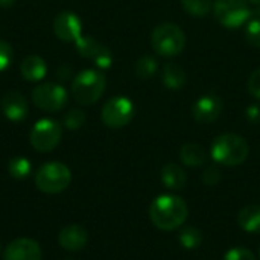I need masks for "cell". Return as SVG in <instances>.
<instances>
[{"label":"cell","mask_w":260,"mask_h":260,"mask_svg":"<svg viewBox=\"0 0 260 260\" xmlns=\"http://www.w3.org/2000/svg\"><path fill=\"white\" fill-rule=\"evenodd\" d=\"M189 216V209L186 201L172 193L157 197L149 207L151 222L163 232H172L181 227Z\"/></svg>","instance_id":"1"},{"label":"cell","mask_w":260,"mask_h":260,"mask_svg":"<svg viewBox=\"0 0 260 260\" xmlns=\"http://www.w3.org/2000/svg\"><path fill=\"white\" fill-rule=\"evenodd\" d=\"M210 154H212V158L218 165L239 166L248 158L250 146L245 142V139H242L241 136L227 133V134L218 136L213 140Z\"/></svg>","instance_id":"2"},{"label":"cell","mask_w":260,"mask_h":260,"mask_svg":"<svg viewBox=\"0 0 260 260\" xmlns=\"http://www.w3.org/2000/svg\"><path fill=\"white\" fill-rule=\"evenodd\" d=\"M107 87V78L102 72L87 69L79 72L72 82V96L81 105L96 104Z\"/></svg>","instance_id":"3"},{"label":"cell","mask_w":260,"mask_h":260,"mask_svg":"<svg viewBox=\"0 0 260 260\" xmlns=\"http://www.w3.org/2000/svg\"><path fill=\"white\" fill-rule=\"evenodd\" d=\"M72 181L70 169L59 161H49L38 168L35 174V184L43 193L55 195L64 192Z\"/></svg>","instance_id":"4"},{"label":"cell","mask_w":260,"mask_h":260,"mask_svg":"<svg viewBox=\"0 0 260 260\" xmlns=\"http://www.w3.org/2000/svg\"><path fill=\"white\" fill-rule=\"evenodd\" d=\"M152 49L161 56H175L186 46V35L174 23H161L155 26L151 35Z\"/></svg>","instance_id":"5"},{"label":"cell","mask_w":260,"mask_h":260,"mask_svg":"<svg viewBox=\"0 0 260 260\" xmlns=\"http://www.w3.org/2000/svg\"><path fill=\"white\" fill-rule=\"evenodd\" d=\"M213 14L216 20L229 29H236L251 18L247 0H215Z\"/></svg>","instance_id":"6"},{"label":"cell","mask_w":260,"mask_h":260,"mask_svg":"<svg viewBox=\"0 0 260 260\" xmlns=\"http://www.w3.org/2000/svg\"><path fill=\"white\" fill-rule=\"evenodd\" d=\"M67 91L62 85L55 82H44L32 90V102L41 111L56 113L67 104Z\"/></svg>","instance_id":"7"},{"label":"cell","mask_w":260,"mask_h":260,"mask_svg":"<svg viewBox=\"0 0 260 260\" xmlns=\"http://www.w3.org/2000/svg\"><path fill=\"white\" fill-rule=\"evenodd\" d=\"M61 125L53 119H41L30 129V145L38 152H50L61 142Z\"/></svg>","instance_id":"8"},{"label":"cell","mask_w":260,"mask_h":260,"mask_svg":"<svg viewBox=\"0 0 260 260\" xmlns=\"http://www.w3.org/2000/svg\"><path fill=\"white\" fill-rule=\"evenodd\" d=\"M134 117V104L125 96H114L105 102L101 119L108 128H122Z\"/></svg>","instance_id":"9"},{"label":"cell","mask_w":260,"mask_h":260,"mask_svg":"<svg viewBox=\"0 0 260 260\" xmlns=\"http://www.w3.org/2000/svg\"><path fill=\"white\" fill-rule=\"evenodd\" d=\"M76 50L81 56L91 59L99 69H110L113 64V55L107 46L99 43L90 35H81L76 41Z\"/></svg>","instance_id":"10"},{"label":"cell","mask_w":260,"mask_h":260,"mask_svg":"<svg viewBox=\"0 0 260 260\" xmlns=\"http://www.w3.org/2000/svg\"><path fill=\"white\" fill-rule=\"evenodd\" d=\"M55 35L67 43H75L82 35V23L81 18L72 11H62L55 17L53 21Z\"/></svg>","instance_id":"11"},{"label":"cell","mask_w":260,"mask_h":260,"mask_svg":"<svg viewBox=\"0 0 260 260\" xmlns=\"http://www.w3.org/2000/svg\"><path fill=\"white\" fill-rule=\"evenodd\" d=\"M3 260H41L40 244L29 238H17L5 248Z\"/></svg>","instance_id":"12"},{"label":"cell","mask_w":260,"mask_h":260,"mask_svg":"<svg viewBox=\"0 0 260 260\" xmlns=\"http://www.w3.org/2000/svg\"><path fill=\"white\" fill-rule=\"evenodd\" d=\"M222 113V101L216 94L201 96L192 107V116L200 123H212Z\"/></svg>","instance_id":"13"},{"label":"cell","mask_w":260,"mask_h":260,"mask_svg":"<svg viewBox=\"0 0 260 260\" xmlns=\"http://www.w3.org/2000/svg\"><path fill=\"white\" fill-rule=\"evenodd\" d=\"M0 108L5 117L11 122H21L27 116V102L20 91H8L0 101Z\"/></svg>","instance_id":"14"},{"label":"cell","mask_w":260,"mask_h":260,"mask_svg":"<svg viewBox=\"0 0 260 260\" xmlns=\"http://www.w3.org/2000/svg\"><path fill=\"white\" fill-rule=\"evenodd\" d=\"M59 245L67 251H81L88 242V233L82 225H66L58 236Z\"/></svg>","instance_id":"15"},{"label":"cell","mask_w":260,"mask_h":260,"mask_svg":"<svg viewBox=\"0 0 260 260\" xmlns=\"http://www.w3.org/2000/svg\"><path fill=\"white\" fill-rule=\"evenodd\" d=\"M20 72H21V76L26 81L37 82V81H41L46 76L47 66H46V61L41 56L29 55V56H26L23 59V62L20 66Z\"/></svg>","instance_id":"16"},{"label":"cell","mask_w":260,"mask_h":260,"mask_svg":"<svg viewBox=\"0 0 260 260\" xmlns=\"http://www.w3.org/2000/svg\"><path fill=\"white\" fill-rule=\"evenodd\" d=\"M161 183L169 189V190H183L187 184V175L175 163H168L161 169Z\"/></svg>","instance_id":"17"},{"label":"cell","mask_w":260,"mask_h":260,"mask_svg":"<svg viewBox=\"0 0 260 260\" xmlns=\"http://www.w3.org/2000/svg\"><path fill=\"white\" fill-rule=\"evenodd\" d=\"M161 81H163L165 87H168L169 90H180L184 87V84L187 81V75H186V70L180 64L166 62L163 67Z\"/></svg>","instance_id":"18"},{"label":"cell","mask_w":260,"mask_h":260,"mask_svg":"<svg viewBox=\"0 0 260 260\" xmlns=\"http://www.w3.org/2000/svg\"><path fill=\"white\" fill-rule=\"evenodd\" d=\"M238 224L244 232L260 233V206L253 204L244 207L238 215Z\"/></svg>","instance_id":"19"},{"label":"cell","mask_w":260,"mask_h":260,"mask_svg":"<svg viewBox=\"0 0 260 260\" xmlns=\"http://www.w3.org/2000/svg\"><path fill=\"white\" fill-rule=\"evenodd\" d=\"M180 158L181 161L189 168H198L203 166L207 160V154L201 145L197 143H186L180 149Z\"/></svg>","instance_id":"20"},{"label":"cell","mask_w":260,"mask_h":260,"mask_svg":"<svg viewBox=\"0 0 260 260\" xmlns=\"http://www.w3.org/2000/svg\"><path fill=\"white\" fill-rule=\"evenodd\" d=\"M8 172L15 180H24L32 172V165L26 157H14L8 163Z\"/></svg>","instance_id":"21"},{"label":"cell","mask_w":260,"mask_h":260,"mask_svg":"<svg viewBox=\"0 0 260 260\" xmlns=\"http://www.w3.org/2000/svg\"><path fill=\"white\" fill-rule=\"evenodd\" d=\"M134 70H136V75H137L140 79H149V78H152V76L157 73V70H158V62H157V59H155L154 56L145 55V56H142V58L137 59Z\"/></svg>","instance_id":"22"},{"label":"cell","mask_w":260,"mask_h":260,"mask_svg":"<svg viewBox=\"0 0 260 260\" xmlns=\"http://www.w3.org/2000/svg\"><path fill=\"white\" fill-rule=\"evenodd\" d=\"M183 9L193 17H206L213 9V0H181Z\"/></svg>","instance_id":"23"},{"label":"cell","mask_w":260,"mask_h":260,"mask_svg":"<svg viewBox=\"0 0 260 260\" xmlns=\"http://www.w3.org/2000/svg\"><path fill=\"white\" fill-rule=\"evenodd\" d=\"M203 235L197 227H186L180 233V244L186 250H195L201 245Z\"/></svg>","instance_id":"24"},{"label":"cell","mask_w":260,"mask_h":260,"mask_svg":"<svg viewBox=\"0 0 260 260\" xmlns=\"http://www.w3.org/2000/svg\"><path fill=\"white\" fill-rule=\"evenodd\" d=\"M245 38H247L248 44L260 49V20L251 17L245 23Z\"/></svg>","instance_id":"25"},{"label":"cell","mask_w":260,"mask_h":260,"mask_svg":"<svg viewBox=\"0 0 260 260\" xmlns=\"http://www.w3.org/2000/svg\"><path fill=\"white\" fill-rule=\"evenodd\" d=\"M85 123V113L79 108H72L64 116V125L69 129H78Z\"/></svg>","instance_id":"26"},{"label":"cell","mask_w":260,"mask_h":260,"mask_svg":"<svg viewBox=\"0 0 260 260\" xmlns=\"http://www.w3.org/2000/svg\"><path fill=\"white\" fill-rule=\"evenodd\" d=\"M224 260H256V257H254V254L248 248L235 247V248H230L225 253Z\"/></svg>","instance_id":"27"},{"label":"cell","mask_w":260,"mask_h":260,"mask_svg":"<svg viewBox=\"0 0 260 260\" xmlns=\"http://www.w3.org/2000/svg\"><path fill=\"white\" fill-rule=\"evenodd\" d=\"M12 58H14V53H12L11 44L0 40V72H5L11 66Z\"/></svg>","instance_id":"28"},{"label":"cell","mask_w":260,"mask_h":260,"mask_svg":"<svg viewBox=\"0 0 260 260\" xmlns=\"http://www.w3.org/2000/svg\"><path fill=\"white\" fill-rule=\"evenodd\" d=\"M203 181L206 186H216L221 181V171L215 166L207 168L203 172Z\"/></svg>","instance_id":"29"},{"label":"cell","mask_w":260,"mask_h":260,"mask_svg":"<svg viewBox=\"0 0 260 260\" xmlns=\"http://www.w3.org/2000/svg\"><path fill=\"white\" fill-rule=\"evenodd\" d=\"M248 91L251 93V96H254L256 99H260V69L254 70L250 78H248Z\"/></svg>","instance_id":"30"},{"label":"cell","mask_w":260,"mask_h":260,"mask_svg":"<svg viewBox=\"0 0 260 260\" xmlns=\"http://www.w3.org/2000/svg\"><path fill=\"white\" fill-rule=\"evenodd\" d=\"M245 116L251 123H260V105H250L245 111Z\"/></svg>","instance_id":"31"},{"label":"cell","mask_w":260,"mask_h":260,"mask_svg":"<svg viewBox=\"0 0 260 260\" xmlns=\"http://www.w3.org/2000/svg\"><path fill=\"white\" fill-rule=\"evenodd\" d=\"M14 2H15V0H0V6H2V8H8V6L14 5Z\"/></svg>","instance_id":"32"},{"label":"cell","mask_w":260,"mask_h":260,"mask_svg":"<svg viewBox=\"0 0 260 260\" xmlns=\"http://www.w3.org/2000/svg\"><path fill=\"white\" fill-rule=\"evenodd\" d=\"M251 17L253 18H257V20H260V5L256 8V9H253L251 11Z\"/></svg>","instance_id":"33"},{"label":"cell","mask_w":260,"mask_h":260,"mask_svg":"<svg viewBox=\"0 0 260 260\" xmlns=\"http://www.w3.org/2000/svg\"><path fill=\"white\" fill-rule=\"evenodd\" d=\"M250 3H253V5H260V0H248Z\"/></svg>","instance_id":"34"},{"label":"cell","mask_w":260,"mask_h":260,"mask_svg":"<svg viewBox=\"0 0 260 260\" xmlns=\"http://www.w3.org/2000/svg\"><path fill=\"white\" fill-rule=\"evenodd\" d=\"M259 257H260V247H259Z\"/></svg>","instance_id":"35"},{"label":"cell","mask_w":260,"mask_h":260,"mask_svg":"<svg viewBox=\"0 0 260 260\" xmlns=\"http://www.w3.org/2000/svg\"><path fill=\"white\" fill-rule=\"evenodd\" d=\"M0 251H2V247H0Z\"/></svg>","instance_id":"36"}]
</instances>
